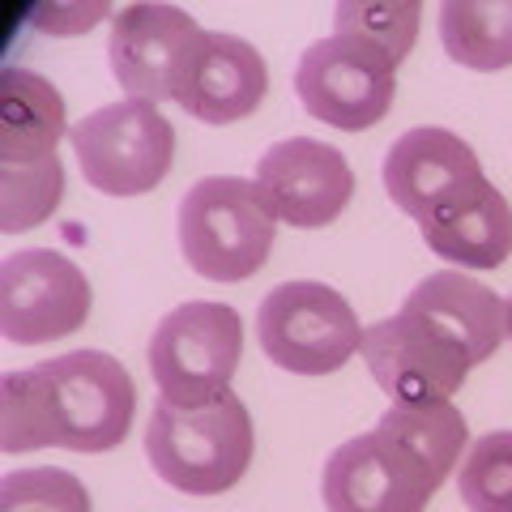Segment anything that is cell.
I'll use <instances>...</instances> for the list:
<instances>
[{
	"label": "cell",
	"mask_w": 512,
	"mask_h": 512,
	"mask_svg": "<svg viewBox=\"0 0 512 512\" xmlns=\"http://www.w3.org/2000/svg\"><path fill=\"white\" fill-rule=\"evenodd\" d=\"M137 414L133 376L103 350H69L0 380V448L111 453Z\"/></svg>",
	"instance_id": "6da1fadb"
},
{
	"label": "cell",
	"mask_w": 512,
	"mask_h": 512,
	"mask_svg": "<svg viewBox=\"0 0 512 512\" xmlns=\"http://www.w3.org/2000/svg\"><path fill=\"white\" fill-rule=\"evenodd\" d=\"M64 94L35 69L0 73V231L22 235L64 197Z\"/></svg>",
	"instance_id": "7a4b0ae2"
},
{
	"label": "cell",
	"mask_w": 512,
	"mask_h": 512,
	"mask_svg": "<svg viewBox=\"0 0 512 512\" xmlns=\"http://www.w3.org/2000/svg\"><path fill=\"white\" fill-rule=\"evenodd\" d=\"M252 414L227 389L214 402L175 406L158 397L146 427V457L167 487L184 495H222L252 466Z\"/></svg>",
	"instance_id": "3957f363"
},
{
	"label": "cell",
	"mask_w": 512,
	"mask_h": 512,
	"mask_svg": "<svg viewBox=\"0 0 512 512\" xmlns=\"http://www.w3.org/2000/svg\"><path fill=\"white\" fill-rule=\"evenodd\" d=\"M175 235L192 274L210 282H244L274 252L278 218L256 180L205 175L184 192Z\"/></svg>",
	"instance_id": "277c9868"
},
{
	"label": "cell",
	"mask_w": 512,
	"mask_h": 512,
	"mask_svg": "<svg viewBox=\"0 0 512 512\" xmlns=\"http://www.w3.org/2000/svg\"><path fill=\"white\" fill-rule=\"evenodd\" d=\"M244 359V320L231 303L192 299L171 308L154 325L146 350L158 397L175 406H201L231 389V376Z\"/></svg>",
	"instance_id": "5b68a950"
},
{
	"label": "cell",
	"mask_w": 512,
	"mask_h": 512,
	"mask_svg": "<svg viewBox=\"0 0 512 512\" xmlns=\"http://www.w3.org/2000/svg\"><path fill=\"white\" fill-rule=\"evenodd\" d=\"M256 342L295 376H329L363 350L355 308L325 282H282L256 308Z\"/></svg>",
	"instance_id": "8992f818"
},
{
	"label": "cell",
	"mask_w": 512,
	"mask_h": 512,
	"mask_svg": "<svg viewBox=\"0 0 512 512\" xmlns=\"http://www.w3.org/2000/svg\"><path fill=\"white\" fill-rule=\"evenodd\" d=\"M73 154L90 188L107 197H141L167 180L175 163V128L154 103L124 99L90 111L69 128Z\"/></svg>",
	"instance_id": "52a82bcc"
},
{
	"label": "cell",
	"mask_w": 512,
	"mask_h": 512,
	"mask_svg": "<svg viewBox=\"0 0 512 512\" xmlns=\"http://www.w3.org/2000/svg\"><path fill=\"white\" fill-rule=\"evenodd\" d=\"M295 90L312 120L342 133H363L389 116L397 94V60L367 39L325 35L299 56Z\"/></svg>",
	"instance_id": "ba28073f"
},
{
	"label": "cell",
	"mask_w": 512,
	"mask_h": 512,
	"mask_svg": "<svg viewBox=\"0 0 512 512\" xmlns=\"http://www.w3.org/2000/svg\"><path fill=\"white\" fill-rule=\"evenodd\" d=\"M210 30L180 5H128L116 13L107 35L111 73L128 99L175 103L188 82L192 64L205 52Z\"/></svg>",
	"instance_id": "9c48e42d"
},
{
	"label": "cell",
	"mask_w": 512,
	"mask_h": 512,
	"mask_svg": "<svg viewBox=\"0 0 512 512\" xmlns=\"http://www.w3.org/2000/svg\"><path fill=\"white\" fill-rule=\"evenodd\" d=\"M94 291L64 252L22 248L0 265V333L13 346L73 338L90 320Z\"/></svg>",
	"instance_id": "30bf717a"
},
{
	"label": "cell",
	"mask_w": 512,
	"mask_h": 512,
	"mask_svg": "<svg viewBox=\"0 0 512 512\" xmlns=\"http://www.w3.org/2000/svg\"><path fill=\"white\" fill-rule=\"evenodd\" d=\"M440 478L380 427L338 444L320 474L325 512H423Z\"/></svg>",
	"instance_id": "8fae6325"
},
{
	"label": "cell",
	"mask_w": 512,
	"mask_h": 512,
	"mask_svg": "<svg viewBox=\"0 0 512 512\" xmlns=\"http://www.w3.org/2000/svg\"><path fill=\"white\" fill-rule=\"evenodd\" d=\"M363 359L393 402H448L474 367L436 320L410 308L363 329Z\"/></svg>",
	"instance_id": "7c38bea8"
},
{
	"label": "cell",
	"mask_w": 512,
	"mask_h": 512,
	"mask_svg": "<svg viewBox=\"0 0 512 512\" xmlns=\"http://www.w3.org/2000/svg\"><path fill=\"white\" fill-rule=\"evenodd\" d=\"M256 188L269 201L278 222L299 231L329 227L350 197H355V171L338 146L316 137H286L274 141L256 163Z\"/></svg>",
	"instance_id": "4fadbf2b"
},
{
	"label": "cell",
	"mask_w": 512,
	"mask_h": 512,
	"mask_svg": "<svg viewBox=\"0 0 512 512\" xmlns=\"http://www.w3.org/2000/svg\"><path fill=\"white\" fill-rule=\"evenodd\" d=\"M380 175H384V192L393 197L397 210L414 222H423L448 197H457L461 188L483 180V163H478V154L457 133L423 124V128H406L393 141L389 154H384Z\"/></svg>",
	"instance_id": "5bb4252c"
},
{
	"label": "cell",
	"mask_w": 512,
	"mask_h": 512,
	"mask_svg": "<svg viewBox=\"0 0 512 512\" xmlns=\"http://www.w3.org/2000/svg\"><path fill=\"white\" fill-rule=\"evenodd\" d=\"M265 94H269L265 56L248 39L227 35V30H210L205 52L192 64L175 103L201 124H235L252 116L265 103Z\"/></svg>",
	"instance_id": "9a60e30c"
},
{
	"label": "cell",
	"mask_w": 512,
	"mask_h": 512,
	"mask_svg": "<svg viewBox=\"0 0 512 512\" xmlns=\"http://www.w3.org/2000/svg\"><path fill=\"white\" fill-rule=\"evenodd\" d=\"M427 248L461 269H500L512 256V205L487 175L448 197L423 222Z\"/></svg>",
	"instance_id": "2e32d148"
},
{
	"label": "cell",
	"mask_w": 512,
	"mask_h": 512,
	"mask_svg": "<svg viewBox=\"0 0 512 512\" xmlns=\"http://www.w3.org/2000/svg\"><path fill=\"white\" fill-rule=\"evenodd\" d=\"M402 308L423 312L427 320L453 338L470 355V363H487L508 338V308L504 299L470 274H427L406 295Z\"/></svg>",
	"instance_id": "e0dca14e"
},
{
	"label": "cell",
	"mask_w": 512,
	"mask_h": 512,
	"mask_svg": "<svg viewBox=\"0 0 512 512\" xmlns=\"http://www.w3.org/2000/svg\"><path fill=\"white\" fill-rule=\"evenodd\" d=\"M440 43L448 60L474 73H500L512 64V0H444Z\"/></svg>",
	"instance_id": "ac0fdd59"
},
{
	"label": "cell",
	"mask_w": 512,
	"mask_h": 512,
	"mask_svg": "<svg viewBox=\"0 0 512 512\" xmlns=\"http://www.w3.org/2000/svg\"><path fill=\"white\" fill-rule=\"evenodd\" d=\"M376 427L406 444L414 457H423L440 483L453 474L461 448H470V427L453 402H393Z\"/></svg>",
	"instance_id": "d6986e66"
},
{
	"label": "cell",
	"mask_w": 512,
	"mask_h": 512,
	"mask_svg": "<svg viewBox=\"0 0 512 512\" xmlns=\"http://www.w3.org/2000/svg\"><path fill=\"white\" fill-rule=\"evenodd\" d=\"M457 495L470 512H512V431H487L466 448Z\"/></svg>",
	"instance_id": "ffe728a7"
},
{
	"label": "cell",
	"mask_w": 512,
	"mask_h": 512,
	"mask_svg": "<svg viewBox=\"0 0 512 512\" xmlns=\"http://www.w3.org/2000/svg\"><path fill=\"white\" fill-rule=\"evenodd\" d=\"M423 5H376V0H342L333 9V35H355L384 47L397 64L414 52Z\"/></svg>",
	"instance_id": "44dd1931"
},
{
	"label": "cell",
	"mask_w": 512,
	"mask_h": 512,
	"mask_svg": "<svg viewBox=\"0 0 512 512\" xmlns=\"http://www.w3.org/2000/svg\"><path fill=\"white\" fill-rule=\"evenodd\" d=\"M0 512H90V491L77 474L56 466L13 470L0 483Z\"/></svg>",
	"instance_id": "7402d4cb"
},
{
	"label": "cell",
	"mask_w": 512,
	"mask_h": 512,
	"mask_svg": "<svg viewBox=\"0 0 512 512\" xmlns=\"http://www.w3.org/2000/svg\"><path fill=\"white\" fill-rule=\"evenodd\" d=\"M504 308H508V342H512V295L504 299Z\"/></svg>",
	"instance_id": "603a6c76"
}]
</instances>
